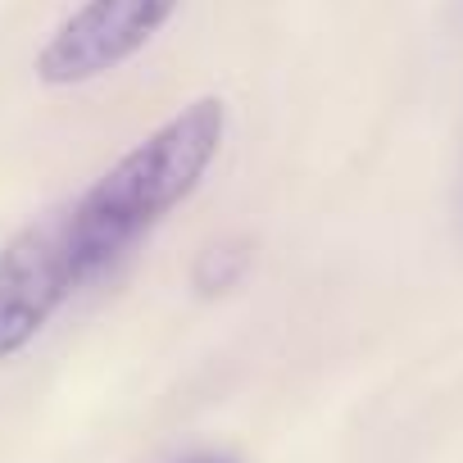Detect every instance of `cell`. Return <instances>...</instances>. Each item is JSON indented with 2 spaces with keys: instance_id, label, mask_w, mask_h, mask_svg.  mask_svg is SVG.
Returning a JSON list of instances; mask_svg holds the SVG:
<instances>
[{
  "instance_id": "1",
  "label": "cell",
  "mask_w": 463,
  "mask_h": 463,
  "mask_svg": "<svg viewBox=\"0 0 463 463\" xmlns=\"http://www.w3.org/2000/svg\"><path fill=\"white\" fill-rule=\"evenodd\" d=\"M227 105L200 96L141 137L118 164L0 246V364L24 354L60 309L118 269L150 232L182 209L213 168Z\"/></svg>"
},
{
  "instance_id": "2",
  "label": "cell",
  "mask_w": 463,
  "mask_h": 463,
  "mask_svg": "<svg viewBox=\"0 0 463 463\" xmlns=\"http://www.w3.org/2000/svg\"><path fill=\"white\" fill-rule=\"evenodd\" d=\"M182 0H82L37 55L46 87H87L132 64L177 14Z\"/></svg>"
},
{
  "instance_id": "3",
  "label": "cell",
  "mask_w": 463,
  "mask_h": 463,
  "mask_svg": "<svg viewBox=\"0 0 463 463\" xmlns=\"http://www.w3.org/2000/svg\"><path fill=\"white\" fill-rule=\"evenodd\" d=\"M177 463H237V458H227V454H191V458H177Z\"/></svg>"
}]
</instances>
